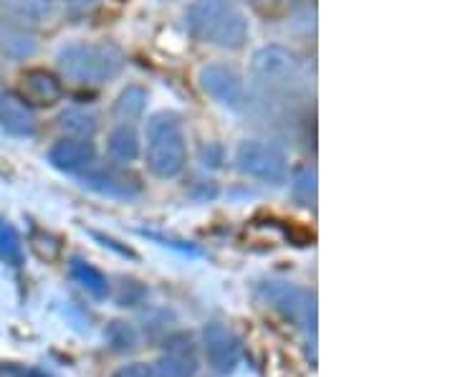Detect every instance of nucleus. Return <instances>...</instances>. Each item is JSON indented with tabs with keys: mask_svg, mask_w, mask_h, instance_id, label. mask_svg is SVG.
<instances>
[{
	"mask_svg": "<svg viewBox=\"0 0 455 377\" xmlns=\"http://www.w3.org/2000/svg\"><path fill=\"white\" fill-rule=\"evenodd\" d=\"M200 89L208 97L226 107V109H241L245 104V84L243 76L228 64H208L197 74Z\"/></svg>",
	"mask_w": 455,
	"mask_h": 377,
	"instance_id": "7",
	"label": "nucleus"
},
{
	"mask_svg": "<svg viewBox=\"0 0 455 377\" xmlns=\"http://www.w3.org/2000/svg\"><path fill=\"white\" fill-rule=\"evenodd\" d=\"M18 97L23 99L31 109L33 107H53L64 97V84L46 68H28L20 74Z\"/></svg>",
	"mask_w": 455,
	"mask_h": 377,
	"instance_id": "9",
	"label": "nucleus"
},
{
	"mask_svg": "<svg viewBox=\"0 0 455 377\" xmlns=\"http://www.w3.org/2000/svg\"><path fill=\"white\" fill-rule=\"evenodd\" d=\"M59 130L74 140H92L99 132V115L84 107H68L59 115Z\"/></svg>",
	"mask_w": 455,
	"mask_h": 377,
	"instance_id": "16",
	"label": "nucleus"
},
{
	"mask_svg": "<svg viewBox=\"0 0 455 377\" xmlns=\"http://www.w3.org/2000/svg\"><path fill=\"white\" fill-rule=\"evenodd\" d=\"M107 149H109V157L114 163L130 164L140 157L142 152V140L137 130L132 127L130 122H122L109 132V140H107Z\"/></svg>",
	"mask_w": 455,
	"mask_h": 377,
	"instance_id": "15",
	"label": "nucleus"
},
{
	"mask_svg": "<svg viewBox=\"0 0 455 377\" xmlns=\"http://www.w3.org/2000/svg\"><path fill=\"white\" fill-rule=\"evenodd\" d=\"M68 274H71V279L82 286L84 292H89L94 299H107L109 296V279L89 261L74 259V261L68 263Z\"/></svg>",
	"mask_w": 455,
	"mask_h": 377,
	"instance_id": "18",
	"label": "nucleus"
},
{
	"mask_svg": "<svg viewBox=\"0 0 455 377\" xmlns=\"http://www.w3.org/2000/svg\"><path fill=\"white\" fill-rule=\"evenodd\" d=\"M38 51V38L31 28L13 20H0V53L13 61H28Z\"/></svg>",
	"mask_w": 455,
	"mask_h": 377,
	"instance_id": "13",
	"label": "nucleus"
},
{
	"mask_svg": "<svg viewBox=\"0 0 455 377\" xmlns=\"http://www.w3.org/2000/svg\"><path fill=\"white\" fill-rule=\"evenodd\" d=\"M104 337H107V342L114 352H130L137 347V334L127 322H112L104 332Z\"/></svg>",
	"mask_w": 455,
	"mask_h": 377,
	"instance_id": "22",
	"label": "nucleus"
},
{
	"mask_svg": "<svg viewBox=\"0 0 455 377\" xmlns=\"http://www.w3.org/2000/svg\"><path fill=\"white\" fill-rule=\"evenodd\" d=\"M251 76L263 92L271 94H289L301 86L304 79V61L289 46L268 44L260 46L251 59Z\"/></svg>",
	"mask_w": 455,
	"mask_h": 377,
	"instance_id": "4",
	"label": "nucleus"
},
{
	"mask_svg": "<svg viewBox=\"0 0 455 377\" xmlns=\"http://www.w3.org/2000/svg\"><path fill=\"white\" fill-rule=\"evenodd\" d=\"M260 294L271 301V307L281 312L286 319H291L296 327L304 332H316L319 325V309H316V296L309 289L291 284V281H266L260 286Z\"/></svg>",
	"mask_w": 455,
	"mask_h": 377,
	"instance_id": "5",
	"label": "nucleus"
},
{
	"mask_svg": "<svg viewBox=\"0 0 455 377\" xmlns=\"http://www.w3.org/2000/svg\"><path fill=\"white\" fill-rule=\"evenodd\" d=\"M235 167L253 180L281 185L289 180V160L286 155L263 140H245L235 149Z\"/></svg>",
	"mask_w": 455,
	"mask_h": 377,
	"instance_id": "6",
	"label": "nucleus"
},
{
	"mask_svg": "<svg viewBox=\"0 0 455 377\" xmlns=\"http://www.w3.org/2000/svg\"><path fill=\"white\" fill-rule=\"evenodd\" d=\"M145 107L147 89L132 84V86H127V89L116 97V101H114V115L119 116L122 122H134V119H140V116L145 115Z\"/></svg>",
	"mask_w": 455,
	"mask_h": 377,
	"instance_id": "19",
	"label": "nucleus"
},
{
	"mask_svg": "<svg viewBox=\"0 0 455 377\" xmlns=\"http://www.w3.org/2000/svg\"><path fill=\"white\" fill-rule=\"evenodd\" d=\"M49 163L61 172L79 175V172H86L89 167L97 164V149L92 145V140L66 137L49 149Z\"/></svg>",
	"mask_w": 455,
	"mask_h": 377,
	"instance_id": "10",
	"label": "nucleus"
},
{
	"mask_svg": "<svg viewBox=\"0 0 455 377\" xmlns=\"http://www.w3.org/2000/svg\"><path fill=\"white\" fill-rule=\"evenodd\" d=\"M0 261L8 266H20L23 263V244L18 238L13 226H8L5 221H0Z\"/></svg>",
	"mask_w": 455,
	"mask_h": 377,
	"instance_id": "20",
	"label": "nucleus"
},
{
	"mask_svg": "<svg viewBox=\"0 0 455 377\" xmlns=\"http://www.w3.org/2000/svg\"><path fill=\"white\" fill-rule=\"evenodd\" d=\"M291 196L299 205H314L316 203V170L304 167L291 182Z\"/></svg>",
	"mask_w": 455,
	"mask_h": 377,
	"instance_id": "21",
	"label": "nucleus"
},
{
	"mask_svg": "<svg viewBox=\"0 0 455 377\" xmlns=\"http://www.w3.org/2000/svg\"><path fill=\"white\" fill-rule=\"evenodd\" d=\"M112 377H152V367L145 362H130V365L119 367Z\"/></svg>",
	"mask_w": 455,
	"mask_h": 377,
	"instance_id": "23",
	"label": "nucleus"
},
{
	"mask_svg": "<svg viewBox=\"0 0 455 377\" xmlns=\"http://www.w3.org/2000/svg\"><path fill=\"white\" fill-rule=\"evenodd\" d=\"M147 170L160 178L172 180L185 170L188 163V137L175 112H157L147 122Z\"/></svg>",
	"mask_w": 455,
	"mask_h": 377,
	"instance_id": "3",
	"label": "nucleus"
},
{
	"mask_svg": "<svg viewBox=\"0 0 455 377\" xmlns=\"http://www.w3.org/2000/svg\"><path fill=\"white\" fill-rule=\"evenodd\" d=\"M0 8L18 18L23 26L49 23L51 16H53L51 0H0Z\"/></svg>",
	"mask_w": 455,
	"mask_h": 377,
	"instance_id": "17",
	"label": "nucleus"
},
{
	"mask_svg": "<svg viewBox=\"0 0 455 377\" xmlns=\"http://www.w3.org/2000/svg\"><path fill=\"white\" fill-rule=\"evenodd\" d=\"M84 185H89L92 190H97L101 196L107 197H122V200H130V197L140 196V182L134 178H127L124 172L114 170V167H89L84 172Z\"/></svg>",
	"mask_w": 455,
	"mask_h": 377,
	"instance_id": "12",
	"label": "nucleus"
},
{
	"mask_svg": "<svg viewBox=\"0 0 455 377\" xmlns=\"http://www.w3.org/2000/svg\"><path fill=\"white\" fill-rule=\"evenodd\" d=\"M197 360L193 345L188 340V345H172L164 352L160 360L152 367V377H196Z\"/></svg>",
	"mask_w": 455,
	"mask_h": 377,
	"instance_id": "14",
	"label": "nucleus"
},
{
	"mask_svg": "<svg viewBox=\"0 0 455 377\" xmlns=\"http://www.w3.org/2000/svg\"><path fill=\"white\" fill-rule=\"evenodd\" d=\"M0 130L16 137H31L36 132L33 109L11 89H0Z\"/></svg>",
	"mask_w": 455,
	"mask_h": 377,
	"instance_id": "11",
	"label": "nucleus"
},
{
	"mask_svg": "<svg viewBox=\"0 0 455 377\" xmlns=\"http://www.w3.org/2000/svg\"><path fill=\"white\" fill-rule=\"evenodd\" d=\"M185 20L193 38L215 49L241 51L251 36V23L235 0H193Z\"/></svg>",
	"mask_w": 455,
	"mask_h": 377,
	"instance_id": "1",
	"label": "nucleus"
},
{
	"mask_svg": "<svg viewBox=\"0 0 455 377\" xmlns=\"http://www.w3.org/2000/svg\"><path fill=\"white\" fill-rule=\"evenodd\" d=\"M203 347H205L208 365L218 375H230L243 360L241 340L233 334V329H228L220 322H211L203 329Z\"/></svg>",
	"mask_w": 455,
	"mask_h": 377,
	"instance_id": "8",
	"label": "nucleus"
},
{
	"mask_svg": "<svg viewBox=\"0 0 455 377\" xmlns=\"http://www.w3.org/2000/svg\"><path fill=\"white\" fill-rule=\"evenodd\" d=\"M127 56L109 41H76L59 51V68L68 82L101 86L122 74Z\"/></svg>",
	"mask_w": 455,
	"mask_h": 377,
	"instance_id": "2",
	"label": "nucleus"
}]
</instances>
